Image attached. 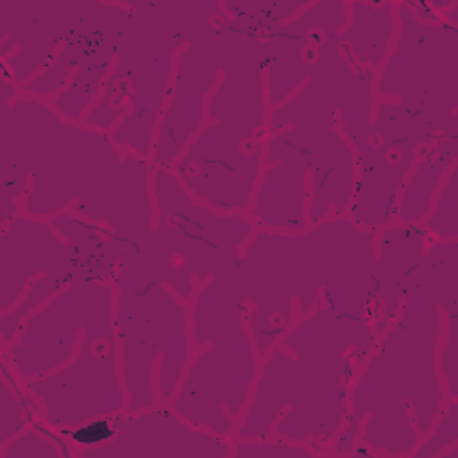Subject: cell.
I'll use <instances>...</instances> for the list:
<instances>
[{"mask_svg": "<svg viewBox=\"0 0 458 458\" xmlns=\"http://www.w3.org/2000/svg\"><path fill=\"white\" fill-rule=\"evenodd\" d=\"M112 435L113 430L108 426V422L99 421L90 424V426L77 430L76 433H74V438L81 444H95L100 443V440H106V438H109Z\"/></svg>", "mask_w": 458, "mask_h": 458, "instance_id": "1", "label": "cell"}]
</instances>
